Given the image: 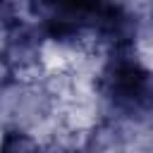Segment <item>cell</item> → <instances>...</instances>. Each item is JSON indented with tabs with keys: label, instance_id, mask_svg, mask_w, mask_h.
I'll list each match as a JSON object with an SVG mask.
<instances>
[{
	"label": "cell",
	"instance_id": "obj_4",
	"mask_svg": "<svg viewBox=\"0 0 153 153\" xmlns=\"http://www.w3.org/2000/svg\"><path fill=\"white\" fill-rule=\"evenodd\" d=\"M43 31L36 22H17L5 31V43H2V60L10 67V72H29L41 62V50H43Z\"/></svg>",
	"mask_w": 153,
	"mask_h": 153
},
{
	"label": "cell",
	"instance_id": "obj_6",
	"mask_svg": "<svg viewBox=\"0 0 153 153\" xmlns=\"http://www.w3.org/2000/svg\"><path fill=\"white\" fill-rule=\"evenodd\" d=\"M0 153H48V151H43L22 129H5L0 139Z\"/></svg>",
	"mask_w": 153,
	"mask_h": 153
},
{
	"label": "cell",
	"instance_id": "obj_5",
	"mask_svg": "<svg viewBox=\"0 0 153 153\" xmlns=\"http://www.w3.org/2000/svg\"><path fill=\"white\" fill-rule=\"evenodd\" d=\"M122 143H124V131H122V127L117 124V120L108 117V120H103V122L91 131V136H88V141H86V151H88V153H112V151H117Z\"/></svg>",
	"mask_w": 153,
	"mask_h": 153
},
{
	"label": "cell",
	"instance_id": "obj_3",
	"mask_svg": "<svg viewBox=\"0 0 153 153\" xmlns=\"http://www.w3.org/2000/svg\"><path fill=\"white\" fill-rule=\"evenodd\" d=\"M53 108L50 93L29 81H7L0 88V120L7 122V129H26L48 117Z\"/></svg>",
	"mask_w": 153,
	"mask_h": 153
},
{
	"label": "cell",
	"instance_id": "obj_1",
	"mask_svg": "<svg viewBox=\"0 0 153 153\" xmlns=\"http://www.w3.org/2000/svg\"><path fill=\"white\" fill-rule=\"evenodd\" d=\"M98 93L112 120L153 124V72L143 67L134 48L108 50Z\"/></svg>",
	"mask_w": 153,
	"mask_h": 153
},
{
	"label": "cell",
	"instance_id": "obj_7",
	"mask_svg": "<svg viewBox=\"0 0 153 153\" xmlns=\"http://www.w3.org/2000/svg\"><path fill=\"white\" fill-rule=\"evenodd\" d=\"M7 81H12V72H10V67L5 65V60H2V55H0V88H2Z\"/></svg>",
	"mask_w": 153,
	"mask_h": 153
},
{
	"label": "cell",
	"instance_id": "obj_2",
	"mask_svg": "<svg viewBox=\"0 0 153 153\" xmlns=\"http://www.w3.org/2000/svg\"><path fill=\"white\" fill-rule=\"evenodd\" d=\"M36 14V24L41 26L43 36L60 43V45H76L88 33L96 31L100 2H72V5H29Z\"/></svg>",
	"mask_w": 153,
	"mask_h": 153
},
{
	"label": "cell",
	"instance_id": "obj_8",
	"mask_svg": "<svg viewBox=\"0 0 153 153\" xmlns=\"http://www.w3.org/2000/svg\"><path fill=\"white\" fill-rule=\"evenodd\" d=\"M146 153H153V143H151V148H148V151H146Z\"/></svg>",
	"mask_w": 153,
	"mask_h": 153
}]
</instances>
